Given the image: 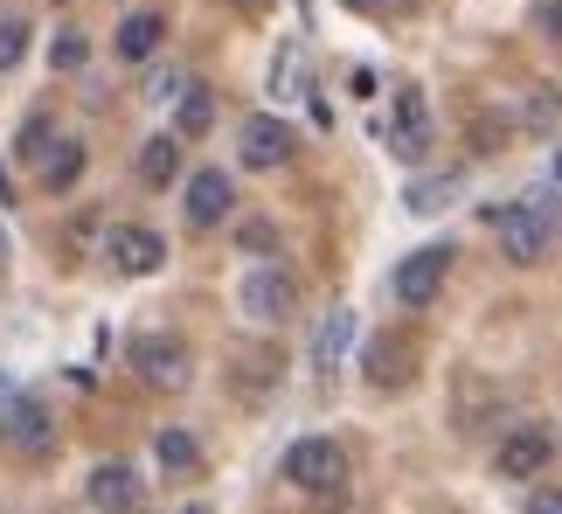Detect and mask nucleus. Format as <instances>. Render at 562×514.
Returning a JSON list of instances; mask_svg holds the SVG:
<instances>
[{
  "label": "nucleus",
  "mask_w": 562,
  "mask_h": 514,
  "mask_svg": "<svg viewBox=\"0 0 562 514\" xmlns=\"http://www.w3.org/2000/svg\"><path fill=\"white\" fill-rule=\"evenodd\" d=\"M285 480L313 501H334L340 487H348V452H340L334 438H299L285 452Z\"/></svg>",
  "instance_id": "1"
},
{
  "label": "nucleus",
  "mask_w": 562,
  "mask_h": 514,
  "mask_svg": "<svg viewBox=\"0 0 562 514\" xmlns=\"http://www.w3.org/2000/svg\"><path fill=\"white\" fill-rule=\"evenodd\" d=\"M493 230H501L507 265H535L549 250V202H501L493 209Z\"/></svg>",
  "instance_id": "2"
},
{
  "label": "nucleus",
  "mask_w": 562,
  "mask_h": 514,
  "mask_svg": "<svg viewBox=\"0 0 562 514\" xmlns=\"http://www.w3.org/2000/svg\"><path fill=\"white\" fill-rule=\"evenodd\" d=\"M125 361H133L139 382H154V390H181L188 369H194V355H188L181 334H139L133 348H125Z\"/></svg>",
  "instance_id": "3"
},
{
  "label": "nucleus",
  "mask_w": 562,
  "mask_h": 514,
  "mask_svg": "<svg viewBox=\"0 0 562 514\" xmlns=\"http://www.w3.org/2000/svg\"><path fill=\"white\" fill-rule=\"evenodd\" d=\"M417 369H424V348L409 334H369L361 340V376H369L375 390H403Z\"/></svg>",
  "instance_id": "4"
},
{
  "label": "nucleus",
  "mask_w": 562,
  "mask_h": 514,
  "mask_svg": "<svg viewBox=\"0 0 562 514\" xmlns=\"http://www.w3.org/2000/svg\"><path fill=\"white\" fill-rule=\"evenodd\" d=\"M445 271H451V250L445 244H424V250H409L403 265H396V299L409 313H424L430 299L445 292Z\"/></svg>",
  "instance_id": "5"
},
{
  "label": "nucleus",
  "mask_w": 562,
  "mask_h": 514,
  "mask_svg": "<svg viewBox=\"0 0 562 514\" xmlns=\"http://www.w3.org/2000/svg\"><path fill=\"white\" fill-rule=\"evenodd\" d=\"M236 299H244V313L250 320H265V327H278V320H292L299 306V286H292V271H278V265H257L244 286H236Z\"/></svg>",
  "instance_id": "6"
},
{
  "label": "nucleus",
  "mask_w": 562,
  "mask_h": 514,
  "mask_svg": "<svg viewBox=\"0 0 562 514\" xmlns=\"http://www.w3.org/2000/svg\"><path fill=\"white\" fill-rule=\"evenodd\" d=\"M0 438H8L14 452H29V459H49L56 452V417L42 411L35 396H8V411H0Z\"/></svg>",
  "instance_id": "7"
},
{
  "label": "nucleus",
  "mask_w": 562,
  "mask_h": 514,
  "mask_svg": "<svg viewBox=\"0 0 562 514\" xmlns=\"http://www.w3.org/2000/svg\"><path fill=\"white\" fill-rule=\"evenodd\" d=\"M104 257H112V271L146 278V271L167 265V237H160V230H146V223H119L112 237H104Z\"/></svg>",
  "instance_id": "8"
},
{
  "label": "nucleus",
  "mask_w": 562,
  "mask_h": 514,
  "mask_svg": "<svg viewBox=\"0 0 562 514\" xmlns=\"http://www.w3.org/2000/svg\"><path fill=\"white\" fill-rule=\"evenodd\" d=\"M229 202H236V188H229L223 167H202V175H188V188H181V209H188L194 230H215L229 216Z\"/></svg>",
  "instance_id": "9"
},
{
  "label": "nucleus",
  "mask_w": 562,
  "mask_h": 514,
  "mask_svg": "<svg viewBox=\"0 0 562 514\" xmlns=\"http://www.w3.org/2000/svg\"><path fill=\"white\" fill-rule=\"evenodd\" d=\"M83 494H91V507H98V514H133L146 487H139V473H133L125 459H104V466H91Z\"/></svg>",
  "instance_id": "10"
},
{
  "label": "nucleus",
  "mask_w": 562,
  "mask_h": 514,
  "mask_svg": "<svg viewBox=\"0 0 562 514\" xmlns=\"http://www.w3.org/2000/svg\"><path fill=\"white\" fill-rule=\"evenodd\" d=\"M292 125L285 119H271V112H257L244 119V167H285L292 160Z\"/></svg>",
  "instance_id": "11"
},
{
  "label": "nucleus",
  "mask_w": 562,
  "mask_h": 514,
  "mask_svg": "<svg viewBox=\"0 0 562 514\" xmlns=\"http://www.w3.org/2000/svg\"><path fill=\"white\" fill-rule=\"evenodd\" d=\"M549 452H555V438L542 432V424H521V432L501 445V480H535L549 466Z\"/></svg>",
  "instance_id": "12"
},
{
  "label": "nucleus",
  "mask_w": 562,
  "mask_h": 514,
  "mask_svg": "<svg viewBox=\"0 0 562 514\" xmlns=\"http://www.w3.org/2000/svg\"><path fill=\"white\" fill-rule=\"evenodd\" d=\"M83 160H91V146L63 133V139H49V146H42V160H35V181L49 188V195H63V188H77V175H83Z\"/></svg>",
  "instance_id": "13"
},
{
  "label": "nucleus",
  "mask_w": 562,
  "mask_h": 514,
  "mask_svg": "<svg viewBox=\"0 0 562 514\" xmlns=\"http://www.w3.org/2000/svg\"><path fill=\"white\" fill-rule=\"evenodd\" d=\"M348 340H355V313H348V306L319 313V334H313V376H334V369H340V355H348Z\"/></svg>",
  "instance_id": "14"
},
{
  "label": "nucleus",
  "mask_w": 562,
  "mask_h": 514,
  "mask_svg": "<svg viewBox=\"0 0 562 514\" xmlns=\"http://www.w3.org/2000/svg\"><path fill=\"white\" fill-rule=\"evenodd\" d=\"M160 42H167V14H125V21H119V42H112V49H119L125 63H146V56L160 49Z\"/></svg>",
  "instance_id": "15"
},
{
  "label": "nucleus",
  "mask_w": 562,
  "mask_h": 514,
  "mask_svg": "<svg viewBox=\"0 0 562 514\" xmlns=\"http://www.w3.org/2000/svg\"><path fill=\"white\" fill-rule=\"evenodd\" d=\"M175 175H181V139L175 133H154V139L139 146V181L146 188H167Z\"/></svg>",
  "instance_id": "16"
},
{
  "label": "nucleus",
  "mask_w": 562,
  "mask_h": 514,
  "mask_svg": "<svg viewBox=\"0 0 562 514\" xmlns=\"http://www.w3.org/2000/svg\"><path fill=\"white\" fill-rule=\"evenodd\" d=\"M424 139H430L424 91H396V154H424Z\"/></svg>",
  "instance_id": "17"
},
{
  "label": "nucleus",
  "mask_w": 562,
  "mask_h": 514,
  "mask_svg": "<svg viewBox=\"0 0 562 514\" xmlns=\"http://www.w3.org/2000/svg\"><path fill=\"white\" fill-rule=\"evenodd\" d=\"M215 125V98L202 83H181V104H175V139H202Z\"/></svg>",
  "instance_id": "18"
},
{
  "label": "nucleus",
  "mask_w": 562,
  "mask_h": 514,
  "mask_svg": "<svg viewBox=\"0 0 562 514\" xmlns=\"http://www.w3.org/2000/svg\"><path fill=\"white\" fill-rule=\"evenodd\" d=\"M154 452H160L167 473H194V466H202V445H194V432H160Z\"/></svg>",
  "instance_id": "19"
},
{
  "label": "nucleus",
  "mask_w": 562,
  "mask_h": 514,
  "mask_svg": "<svg viewBox=\"0 0 562 514\" xmlns=\"http://www.w3.org/2000/svg\"><path fill=\"white\" fill-rule=\"evenodd\" d=\"M451 195H459V175H438V181H417V188H409V209L430 216V209H451Z\"/></svg>",
  "instance_id": "20"
},
{
  "label": "nucleus",
  "mask_w": 562,
  "mask_h": 514,
  "mask_svg": "<svg viewBox=\"0 0 562 514\" xmlns=\"http://www.w3.org/2000/svg\"><path fill=\"white\" fill-rule=\"evenodd\" d=\"M21 56H29V21H0V70H14Z\"/></svg>",
  "instance_id": "21"
},
{
  "label": "nucleus",
  "mask_w": 562,
  "mask_h": 514,
  "mask_svg": "<svg viewBox=\"0 0 562 514\" xmlns=\"http://www.w3.org/2000/svg\"><path fill=\"white\" fill-rule=\"evenodd\" d=\"M83 56H91V42H83L77 29H63V35H56V49H49V63H56V70H77Z\"/></svg>",
  "instance_id": "22"
},
{
  "label": "nucleus",
  "mask_w": 562,
  "mask_h": 514,
  "mask_svg": "<svg viewBox=\"0 0 562 514\" xmlns=\"http://www.w3.org/2000/svg\"><path fill=\"white\" fill-rule=\"evenodd\" d=\"M42 146H49V119H29L21 125V160H42Z\"/></svg>",
  "instance_id": "23"
},
{
  "label": "nucleus",
  "mask_w": 562,
  "mask_h": 514,
  "mask_svg": "<svg viewBox=\"0 0 562 514\" xmlns=\"http://www.w3.org/2000/svg\"><path fill=\"white\" fill-rule=\"evenodd\" d=\"M535 29L562 42V0H535Z\"/></svg>",
  "instance_id": "24"
},
{
  "label": "nucleus",
  "mask_w": 562,
  "mask_h": 514,
  "mask_svg": "<svg viewBox=\"0 0 562 514\" xmlns=\"http://www.w3.org/2000/svg\"><path fill=\"white\" fill-rule=\"evenodd\" d=\"M244 250H278V230L271 223H244Z\"/></svg>",
  "instance_id": "25"
},
{
  "label": "nucleus",
  "mask_w": 562,
  "mask_h": 514,
  "mask_svg": "<svg viewBox=\"0 0 562 514\" xmlns=\"http://www.w3.org/2000/svg\"><path fill=\"white\" fill-rule=\"evenodd\" d=\"M555 119H562V112H555V98H528V125H542V133H549Z\"/></svg>",
  "instance_id": "26"
},
{
  "label": "nucleus",
  "mask_w": 562,
  "mask_h": 514,
  "mask_svg": "<svg viewBox=\"0 0 562 514\" xmlns=\"http://www.w3.org/2000/svg\"><path fill=\"white\" fill-rule=\"evenodd\" d=\"M528 514H562V487H542V494L528 501Z\"/></svg>",
  "instance_id": "27"
},
{
  "label": "nucleus",
  "mask_w": 562,
  "mask_h": 514,
  "mask_svg": "<svg viewBox=\"0 0 562 514\" xmlns=\"http://www.w3.org/2000/svg\"><path fill=\"white\" fill-rule=\"evenodd\" d=\"M340 8H355V14H369V8H382V0H340Z\"/></svg>",
  "instance_id": "28"
},
{
  "label": "nucleus",
  "mask_w": 562,
  "mask_h": 514,
  "mask_svg": "<svg viewBox=\"0 0 562 514\" xmlns=\"http://www.w3.org/2000/svg\"><path fill=\"white\" fill-rule=\"evenodd\" d=\"M181 514H209V507H181Z\"/></svg>",
  "instance_id": "29"
},
{
  "label": "nucleus",
  "mask_w": 562,
  "mask_h": 514,
  "mask_svg": "<svg viewBox=\"0 0 562 514\" xmlns=\"http://www.w3.org/2000/svg\"><path fill=\"white\" fill-rule=\"evenodd\" d=\"M403 8H417V0H403Z\"/></svg>",
  "instance_id": "30"
}]
</instances>
